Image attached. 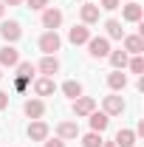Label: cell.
<instances>
[{"label":"cell","instance_id":"obj_1","mask_svg":"<svg viewBox=\"0 0 144 147\" xmlns=\"http://www.w3.org/2000/svg\"><path fill=\"white\" fill-rule=\"evenodd\" d=\"M85 45H88V54L93 57V59H105V57L110 54V40L108 37H90Z\"/></svg>","mask_w":144,"mask_h":147},{"label":"cell","instance_id":"obj_2","mask_svg":"<svg viewBox=\"0 0 144 147\" xmlns=\"http://www.w3.org/2000/svg\"><path fill=\"white\" fill-rule=\"evenodd\" d=\"M0 37L11 45V42H17L20 37H23V26H20L17 20H0Z\"/></svg>","mask_w":144,"mask_h":147},{"label":"cell","instance_id":"obj_3","mask_svg":"<svg viewBox=\"0 0 144 147\" xmlns=\"http://www.w3.org/2000/svg\"><path fill=\"white\" fill-rule=\"evenodd\" d=\"M37 45H40V51H42V54L57 57V51L62 48V40H59V34H57V31H45V34L40 37V42H37Z\"/></svg>","mask_w":144,"mask_h":147},{"label":"cell","instance_id":"obj_4","mask_svg":"<svg viewBox=\"0 0 144 147\" xmlns=\"http://www.w3.org/2000/svg\"><path fill=\"white\" fill-rule=\"evenodd\" d=\"M62 11L57 9V6H48V9H42V28L45 31H57L59 26H62Z\"/></svg>","mask_w":144,"mask_h":147},{"label":"cell","instance_id":"obj_5","mask_svg":"<svg viewBox=\"0 0 144 147\" xmlns=\"http://www.w3.org/2000/svg\"><path fill=\"white\" fill-rule=\"evenodd\" d=\"M93 110H96V99H93V96H76V99H73V116H76V119L90 116Z\"/></svg>","mask_w":144,"mask_h":147},{"label":"cell","instance_id":"obj_6","mask_svg":"<svg viewBox=\"0 0 144 147\" xmlns=\"http://www.w3.org/2000/svg\"><path fill=\"white\" fill-rule=\"evenodd\" d=\"M102 108H105L108 116H119V113H124V99L119 93H110V96L102 99Z\"/></svg>","mask_w":144,"mask_h":147},{"label":"cell","instance_id":"obj_7","mask_svg":"<svg viewBox=\"0 0 144 147\" xmlns=\"http://www.w3.org/2000/svg\"><path fill=\"white\" fill-rule=\"evenodd\" d=\"M26 133H28L31 142H45V139H48V125H45L42 119H31V125H28Z\"/></svg>","mask_w":144,"mask_h":147},{"label":"cell","instance_id":"obj_8","mask_svg":"<svg viewBox=\"0 0 144 147\" xmlns=\"http://www.w3.org/2000/svg\"><path fill=\"white\" fill-rule=\"evenodd\" d=\"M17 62H20V51L14 45H3L0 48V65L3 68H17Z\"/></svg>","mask_w":144,"mask_h":147},{"label":"cell","instance_id":"obj_9","mask_svg":"<svg viewBox=\"0 0 144 147\" xmlns=\"http://www.w3.org/2000/svg\"><path fill=\"white\" fill-rule=\"evenodd\" d=\"M88 40H90V28L85 26V23L73 26L71 31H68V42H73V45H85Z\"/></svg>","mask_w":144,"mask_h":147},{"label":"cell","instance_id":"obj_10","mask_svg":"<svg viewBox=\"0 0 144 147\" xmlns=\"http://www.w3.org/2000/svg\"><path fill=\"white\" fill-rule=\"evenodd\" d=\"M79 17H82V23H85V26H93V23H99V6L85 0V6H79Z\"/></svg>","mask_w":144,"mask_h":147},{"label":"cell","instance_id":"obj_11","mask_svg":"<svg viewBox=\"0 0 144 147\" xmlns=\"http://www.w3.org/2000/svg\"><path fill=\"white\" fill-rule=\"evenodd\" d=\"M57 91V82H54V76H40L34 82V93L37 96H54Z\"/></svg>","mask_w":144,"mask_h":147},{"label":"cell","instance_id":"obj_12","mask_svg":"<svg viewBox=\"0 0 144 147\" xmlns=\"http://www.w3.org/2000/svg\"><path fill=\"white\" fill-rule=\"evenodd\" d=\"M57 139H62V142L79 139V125H76V122H59V125H57Z\"/></svg>","mask_w":144,"mask_h":147},{"label":"cell","instance_id":"obj_13","mask_svg":"<svg viewBox=\"0 0 144 147\" xmlns=\"http://www.w3.org/2000/svg\"><path fill=\"white\" fill-rule=\"evenodd\" d=\"M37 71L42 74V76H54V74H59V59H57V57H51V54H45L42 59H40Z\"/></svg>","mask_w":144,"mask_h":147},{"label":"cell","instance_id":"obj_14","mask_svg":"<svg viewBox=\"0 0 144 147\" xmlns=\"http://www.w3.org/2000/svg\"><path fill=\"white\" fill-rule=\"evenodd\" d=\"M88 119H90V130H93V133H105V130L110 127V116L105 113V110H102V113H96V110H93Z\"/></svg>","mask_w":144,"mask_h":147},{"label":"cell","instance_id":"obj_15","mask_svg":"<svg viewBox=\"0 0 144 147\" xmlns=\"http://www.w3.org/2000/svg\"><path fill=\"white\" fill-rule=\"evenodd\" d=\"M23 113H26L28 119H42V113H45V102H42V99H28V102L23 105Z\"/></svg>","mask_w":144,"mask_h":147},{"label":"cell","instance_id":"obj_16","mask_svg":"<svg viewBox=\"0 0 144 147\" xmlns=\"http://www.w3.org/2000/svg\"><path fill=\"white\" fill-rule=\"evenodd\" d=\"M124 40V51L127 54H144V37L141 34H130V37H122Z\"/></svg>","mask_w":144,"mask_h":147},{"label":"cell","instance_id":"obj_17","mask_svg":"<svg viewBox=\"0 0 144 147\" xmlns=\"http://www.w3.org/2000/svg\"><path fill=\"white\" fill-rule=\"evenodd\" d=\"M108 59H110V65H113V71H124L127 62H130V54H127L124 48H119V51H110Z\"/></svg>","mask_w":144,"mask_h":147},{"label":"cell","instance_id":"obj_18","mask_svg":"<svg viewBox=\"0 0 144 147\" xmlns=\"http://www.w3.org/2000/svg\"><path fill=\"white\" fill-rule=\"evenodd\" d=\"M113 144H116V147H136V130H130V127H122L119 133H116Z\"/></svg>","mask_w":144,"mask_h":147},{"label":"cell","instance_id":"obj_19","mask_svg":"<svg viewBox=\"0 0 144 147\" xmlns=\"http://www.w3.org/2000/svg\"><path fill=\"white\" fill-rule=\"evenodd\" d=\"M108 88H110V91H116V93L124 91V88H127V74H122V71H110V74H108Z\"/></svg>","mask_w":144,"mask_h":147},{"label":"cell","instance_id":"obj_20","mask_svg":"<svg viewBox=\"0 0 144 147\" xmlns=\"http://www.w3.org/2000/svg\"><path fill=\"white\" fill-rule=\"evenodd\" d=\"M141 6H139V3H136V0H133V3H127L124 9H122V17L127 20V23H141Z\"/></svg>","mask_w":144,"mask_h":147},{"label":"cell","instance_id":"obj_21","mask_svg":"<svg viewBox=\"0 0 144 147\" xmlns=\"http://www.w3.org/2000/svg\"><path fill=\"white\" fill-rule=\"evenodd\" d=\"M105 31H108V40H122V37H124V28H122V23H119V20H108V23H105Z\"/></svg>","mask_w":144,"mask_h":147},{"label":"cell","instance_id":"obj_22","mask_svg":"<svg viewBox=\"0 0 144 147\" xmlns=\"http://www.w3.org/2000/svg\"><path fill=\"white\" fill-rule=\"evenodd\" d=\"M62 93H65V96H71V99L82 96V82H76V79H68V82H62Z\"/></svg>","mask_w":144,"mask_h":147},{"label":"cell","instance_id":"obj_23","mask_svg":"<svg viewBox=\"0 0 144 147\" xmlns=\"http://www.w3.org/2000/svg\"><path fill=\"white\" fill-rule=\"evenodd\" d=\"M102 142H105V139H102V133H93V130L82 136V147H102Z\"/></svg>","mask_w":144,"mask_h":147},{"label":"cell","instance_id":"obj_24","mask_svg":"<svg viewBox=\"0 0 144 147\" xmlns=\"http://www.w3.org/2000/svg\"><path fill=\"white\" fill-rule=\"evenodd\" d=\"M34 71H37L34 62H23V59L17 62V76H26V79H31V74H34Z\"/></svg>","mask_w":144,"mask_h":147},{"label":"cell","instance_id":"obj_25","mask_svg":"<svg viewBox=\"0 0 144 147\" xmlns=\"http://www.w3.org/2000/svg\"><path fill=\"white\" fill-rule=\"evenodd\" d=\"M127 68H130L133 74H144V57H141V54L130 57V62H127Z\"/></svg>","mask_w":144,"mask_h":147},{"label":"cell","instance_id":"obj_26","mask_svg":"<svg viewBox=\"0 0 144 147\" xmlns=\"http://www.w3.org/2000/svg\"><path fill=\"white\" fill-rule=\"evenodd\" d=\"M28 9H34V11H42V9H48V3L51 0H23Z\"/></svg>","mask_w":144,"mask_h":147},{"label":"cell","instance_id":"obj_27","mask_svg":"<svg viewBox=\"0 0 144 147\" xmlns=\"http://www.w3.org/2000/svg\"><path fill=\"white\" fill-rule=\"evenodd\" d=\"M122 6V0H99V9H105V11H116Z\"/></svg>","mask_w":144,"mask_h":147},{"label":"cell","instance_id":"obj_28","mask_svg":"<svg viewBox=\"0 0 144 147\" xmlns=\"http://www.w3.org/2000/svg\"><path fill=\"white\" fill-rule=\"evenodd\" d=\"M28 82H31V79H26V76H17V79H14V91H26V88H28Z\"/></svg>","mask_w":144,"mask_h":147},{"label":"cell","instance_id":"obj_29","mask_svg":"<svg viewBox=\"0 0 144 147\" xmlns=\"http://www.w3.org/2000/svg\"><path fill=\"white\" fill-rule=\"evenodd\" d=\"M42 147H65V142H62V139H45Z\"/></svg>","mask_w":144,"mask_h":147},{"label":"cell","instance_id":"obj_30","mask_svg":"<svg viewBox=\"0 0 144 147\" xmlns=\"http://www.w3.org/2000/svg\"><path fill=\"white\" fill-rule=\"evenodd\" d=\"M6 108H9V93L0 91V110H6Z\"/></svg>","mask_w":144,"mask_h":147},{"label":"cell","instance_id":"obj_31","mask_svg":"<svg viewBox=\"0 0 144 147\" xmlns=\"http://www.w3.org/2000/svg\"><path fill=\"white\" fill-rule=\"evenodd\" d=\"M23 0H3V6H20Z\"/></svg>","mask_w":144,"mask_h":147},{"label":"cell","instance_id":"obj_32","mask_svg":"<svg viewBox=\"0 0 144 147\" xmlns=\"http://www.w3.org/2000/svg\"><path fill=\"white\" fill-rule=\"evenodd\" d=\"M3 14H6V6H3V0H0V20H3Z\"/></svg>","mask_w":144,"mask_h":147},{"label":"cell","instance_id":"obj_33","mask_svg":"<svg viewBox=\"0 0 144 147\" xmlns=\"http://www.w3.org/2000/svg\"><path fill=\"white\" fill-rule=\"evenodd\" d=\"M102 147H116V144H113V142H102Z\"/></svg>","mask_w":144,"mask_h":147},{"label":"cell","instance_id":"obj_34","mask_svg":"<svg viewBox=\"0 0 144 147\" xmlns=\"http://www.w3.org/2000/svg\"><path fill=\"white\" fill-rule=\"evenodd\" d=\"M0 79H3V71H0Z\"/></svg>","mask_w":144,"mask_h":147},{"label":"cell","instance_id":"obj_35","mask_svg":"<svg viewBox=\"0 0 144 147\" xmlns=\"http://www.w3.org/2000/svg\"><path fill=\"white\" fill-rule=\"evenodd\" d=\"M130 3H133V0H130Z\"/></svg>","mask_w":144,"mask_h":147}]
</instances>
